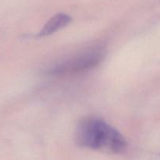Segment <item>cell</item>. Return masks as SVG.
<instances>
[{
    "label": "cell",
    "instance_id": "1",
    "mask_svg": "<svg viewBox=\"0 0 160 160\" xmlns=\"http://www.w3.org/2000/svg\"><path fill=\"white\" fill-rule=\"evenodd\" d=\"M75 140L81 147L107 154H120L128 146L125 138L117 130L95 117L85 118L80 122Z\"/></svg>",
    "mask_w": 160,
    "mask_h": 160
},
{
    "label": "cell",
    "instance_id": "2",
    "mask_svg": "<svg viewBox=\"0 0 160 160\" xmlns=\"http://www.w3.org/2000/svg\"><path fill=\"white\" fill-rule=\"evenodd\" d=\"M103 56L104 54L101 49L88 50L55 66L48 73L62 76L87 71L96 67L101 62Z\"/></svg>",
    "mask_w": 160,
    "mask_h": 160
},
{
    "label": "cell",
    "instance_id": "3",
    "mask_svg": "<svg viewBox=\"0 0 160 160\" xmlns=\"http://www.w3.org/2000/svg\"><path fill=\"white\" fill-rule=\"evenodd\" d=\"M71 21V17L64 13H58L52 17L45 26L42 28L38 34V37L51 35L56 31L65 28Z\"/></svg>",
    "mask_w": 160,
    "mask_h": 160
}]
</instances>
